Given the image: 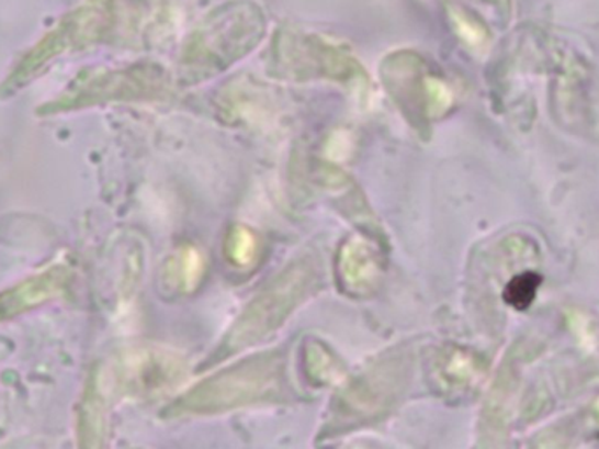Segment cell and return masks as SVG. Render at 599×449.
Masks as SVG:
<instances>
[{
  "mask_svg": "<svg viewBox=\"0 0 599 449\" xmlns=\"http://www.w3.org/2000/svg\"><path fill=\"white\" fill-rule=\"evenodd\" d=\"M204 257L199 249L184 246L167 266V281L183 293L193 292L204 278Z\"/></svg>",
  "mask_w": 599,
  "mask_h": 449,
  "instance_id": "obj_4",
  "label": "cell"
},
{
  "mask_svg": "<svg viewBox=\"0 0 599 449\" xmlns=\"http://www.w3.org/2000/svg\"><path fill=\"white\" fill-rule=\"evenodd\" d=\"M281 380L274 357H260L200 383L176 404L181 413H216L270 397Z\"/></svg>",
  "mask_w": 599,
  "mask_h": 449,
  "instance_id": "obj_2",
  "label": "cell"
},
{
  "mask_svg": "<svg viewBox=\"0 0 599 449\" xmlns=\"http://www.w3.org/2000/svg\"><path fill=\"white\" fill-rule=\"evenodd\" d=\"M340 272H342L346 283L361 289L377 281L378 267L377 258L370 246L363 240H349L346 248L340 251Z\"/></svg>",
  "mask_w": 599,
  "mask_h": 449,
  "instance_id": "obj_3",
  "label": "cell"
},
{
  "mask_svg": "<svg viewBox=\"0 0 599 449\" xmlns=\"http://www.w3.org/2000/svg\"><path fill=\"white\" fill-rule=\"evenodd\" d=\"M540 278L534 274L519 276L512 283L508 284L507 301L517 307L524 310L525 305L533 301L534 293L539 289Z\"/></svg>",
  "mask_w": 599,
  "mask_h": 449,
  "instance_id": "obj_6",
  "label": "cell"
},
{
  "mask_svg": "<svg viewBox=\"0 0 599 449\" xmlns=\"http://www.w3.org/2000/svg\"><path fill=\"white\" fill-rule=\"evenodd\" d=\"M317 281L316 269L305 262L287 267L283 274L270 281L263 292L244 311L239 322L226 337L222 353H237V349L255 345L267 334L283 325L296 305L307 298Z\"/></svg>",
  "mask_w": 599,
  "mask_h": 449,
  "instance_id": "obj_1",
  "label": "cell"
},
{
  "mask_svg": "<svg viewBox=\"0 0 599 449\" xmlns=\"http://www.w3.org/2000/svg\"><path fill=\"white\" fill-rule=\"evenodd\" d=\"M258 240L249 228L235 227L226 239V255L235 266H249L257 258Z\"/></svg>",
  "mask_w": 599,
  "mask_h": 449,
  "instance_id": "obj_5",
  "label": "cell"
}]
</instances>
